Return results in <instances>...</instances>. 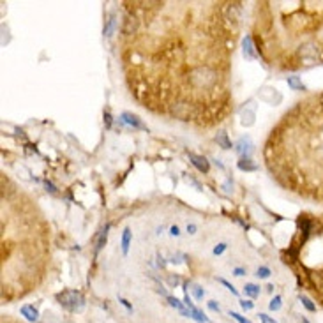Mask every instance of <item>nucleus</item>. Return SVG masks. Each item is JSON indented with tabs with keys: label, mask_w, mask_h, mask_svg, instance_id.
<instances>
[{
	"label": "nucleus",
	"mask_w": 323,
	"mask_h": 323,
	"mask_svg": "<svg viewBox=\"0 0 323 323\" xmlns=\"http://www.w3.org/2000/svg\"><path fill=\"white\" fill-rule=\"evenodd\" d=\"M265 163L286 191L323 205V92L283 115L267 142Z\"/></svg>",
	"instance_id": "f257e3e1"
},
{
	"label": "nucleus",
	"mask_w": 323,
	"mask_h": 323,
	"mask_svg": "<svg viewBox=\"0 0 323 323\" xmlns=\"http://www.w3.org/2000/svg\"><path fill=\"white\" fill-rule=\"evenodd\" d=\"M256 41V51L269 64L297 71L323 64V2H265Z\"/></svg>",
	"instance_id": "f03ea898"
},
{
	"label": "nucleus",
	"mask_w": 323,
	"mask_h": 323,
	"mask_svg": "<svg viewBox=\"0 0 323 323\" xmlns=\"http://www.w3.org/2000/svg\"><path fill=\"white\" fill-rule=\"evenodd\" d=\"M57 300L64 309L71 311V313H80L85 307V299L80 292L76 289H64L57 295Z\"/></svg>",
	"instance_id": "7ed1b4c3"
},
{
	"label": "nucleus",
	"mask_w": 323,
	"mask_h": 323,
	"mask_svg": "<svg viewBox=\"0 0 323 323\" xmlns=\"http://www.w3.org/2000/svg\"><path fill=\"white\" fill-rule=\"evenodd\" d=\"M189 159H191V163L202 173H209L210 166H209V161H207L205 157H202V155H196V154H192V152H189Z\"/></svg>",
	"instance_id": "20e7f679"
},
{
	"label": "nucleus",
	"mask_w": 323,
	"mask_h": 323,
	"mask_svg": "<svg viewBox=\"0 0 323 323\" xmlns=\"http://www.w3.org/2000/svg\"><path fill=\"white\" fill-rule=\"evenodd\" d=\"M122 120L125 122V124H129V125H133V127H136V129H143V131H147V125L143 124L142 120H140L136 115H133V113H129V111H125V113H122Z\"/></svg>",
	"instance_id": "39448f33"
},
{
	"label": "nucleus",
	"mask_w": 323,
	"mask_h": 323,
	"mask_svg": "<svg viewBox=\"0 0 323 323\" xmlns=\"http://www.w3.org/2000/svg\"><path fill=\"white\" fill-rule=\"evenodd\" d=\"M166 300H168V304H170V306H172V307H175V309L177 311H179V313L182 314V316H185V318H191V311H189V309H185V306H184V304H182L180 302V300L179 299H175V297H166Z\"/></svg>",
	"instance_id": "423d86ee"
},
{
	"label": "nucleus",
	"mask_w": 323,
	"mask_h": 323,
	"mask_svg": "<svg viewBox=\"0 0 323 323\" xmlns=\"http://www.w3.org/2000/svg\"><path fill=\"white\" fill-rule=\"evenodd\" d=\"M21 314H23V316L32 323L39 321V311H37L34 306H28V304L27 306H23L21 307Z\"/></svg>",
	"instance_id": "0eeeda50"
},
{
	"label": "nucleus",
	"mask_w": 323,
	"mask_h": 323,
	"mask_svg": "<svg viewBox=\"0 0 323 323\" xmlns=\"http://www.w3.org/2000/svg\"><path fill=\"white\" fill-rule=\"evenodd\" d=\"M237 152H239L242 157H249V154H251V142L249 140H240L239 143H237Z\"/></svg>",
	"instance_id": "6e6552de"
},
{
	"label": "nucleus",
	"mask_w": 323,
	"mask_h": 323,
	"mask_svg": "<svg viewBox=\"0 0 323 323\" xmlns=\"http://www.w3.org/2000/svg\"><path fill=\"white\" fill-rule=\"evenodd\" d=\"M254 50L256 46H252V36H247L246 39H244V55H246L247 58H256Z\"/></svg>",
	"instance_id": "1a4fd4ad"
},
{
	"label": "nucleus",
	"mask_w": 323,
	"mask_h": 323,
	"mask_svg": "<svg viewBox=\"0 0 323 323\" xmlns=\"http://www.w3.org/2000/svg\"><path fill=\"white\" fill-rule=\"evenodd\" d=\"M215 142L217 145H221L224 150H228V148H232V142L228 140V135H226L224 131H219L217 135H215Z\"/></svg>",
	"instance_id": "9d476101"
},
{
	"label": "nucleus",
	"mask_w": 323,
	"mask_h": 323,
	"mask_svg": "<svg viewBox=\"0 0 323 323\" xmlns=\"http://www.w3.org/2000/svg\"><path fill=\"white\" fill-rule=\"evenodd\" d=\"M239 168L242 170V172H254V170H258V166H256L249 157H242L239 161Z\"/></svg>",
	"instance_id": "9b49d317"
},
{
	"label": "nucleus",
	"mask_w": 323,
	"mask_h": 323,
	"mask_svg": "<svg viewBox=\"0 0 323 323\" xmlns=\"http://www.w3.org/2000/svg\"><path fill=\"white\" fill-rule=\"evenodd\" d=\"M129 244H131V230L125 228L124 233H122V251H124V254H127Z\"/></svg>",
	"instance_id": "f8f14e48"
},
{
	"label": "nucleus",
	"mask_w": 323,
	"mask_h": 323,
	"mask_svg": "<svg viewBox=\"0 0 323 323\" xmlns=\"http://www.w3.org/2000/svg\"><path fill=\"white\" fill-rule=\"evenodd\" d=\"M244 293H246V295H249L251 299H256V297H260V286L249 283V284H246V286H244Z\"/></svg>",
	"instance_id": "ddd939ff"
},
{
	"label": "nucleus",
	"mask_w": 323,
	"mask_h": 323,
	"mask_svg": "<svg viewBox=\"0 0 323 323\" xmlns=\"http://www.w3.org/2000/svg\"><path fill=\"white\" fill-rule=\"evenodd\" d=\"M286 81H288V85L292 88H295V90H304V85L300 83V80L297 76H288L286 78Z\"/></svg>",
	"instance_id": "4468645a"
},
{
	"label": "nucleus",
	"mask_w": 323,
	"mask_h": 323,
	"mask_svg": "<svg viewBox=\"0 0 323 323\" xmlns=\"http://www.w3.org/2000/svg\"><path fill=\"white\" fill-rule=\"evenodd\" d=\"M191 292L198 300H202L203 295H205V289H203L202 286H198V284H191Z\"/></svg>",
	"instance_id": "2eb2a0df"
},
{
	"label": "nucleus",
	"mask_w": 323,
	"mask_h": 323,
	"mask_svg": "<svg viewBox=\"0 0 323 323\" xmlns=\"http://www.w3.org/2000/svg\"><path fill=\"white\" fill-rule=\"evenodd\" d=\"M108 228H110V226H106V228L101 232V235H99V240H98V246H95V251H99L103 246H105V242H106V235H108Z\"/></svg>",
	"instance_id": "dca6fc26"
},
{
	"label": "nucleus",
	"mask_w": 323,
	"mask_h": 323,
	"mask_svg": "<svg viewBox=\"0 0 323 323\" xmlns=\"http://www.w3.org/2000/svg\"><path fill=\"white\" fill-rule=\"evenodd\" d=\"M269 307H270V311H279V309H281V297H279V295L274 297V299L270 300Z\"/></svg>",
	"instance_id": "f3484780"
},
{
	"label": "nucleus",
	"mask_w": 323,
	"mask_h": 323,
	"mask_svg": "<svg viewBox=\"0 0 323 323\" xmlns=\"http://www.w3.org/2000/svg\"><path fill=\"white\" fill-rule=\"evenodd\" d=\"M300 300H302V304H304V306H306V309H309V311H316V306H314V304L311 302V300L307 299V297H302V295H300Z\"/></svg>",
	"instance_id": "a211bd4d"
},
{
	"label": "nucleus",
	"mask_w": 323,
	"mask_h": 323,
	"mask_svg": "<svg viewBox=\"0 0 323 323\" xmlns=\"http://www.w3.org/2000/svg\"><path fill=\"white\" fill-rule=\"evenodd\" d=\"M256 276L262 277V279H265V277H269V276H270V270L267 269V267H260V269L256 270Z\"/></svg>",
	"instance_id": "6ab92c4d"
},
{
	"label": "nucleus",
	"mask_w": 323,
	"mask_h": 323,
	"mask_svg": "<svg viewBox=\"0 0 323 323\" xmlns=\"http://www.w3.org/2000/svg\"><path fill=\"white\" fill-rule=\"evenodd\" d=\"M240 307H242L244 311H251L252 307H254V304H252L251 300H240Z\"/></svg>",
	"instance_id": "aec40b11"
},
{
	"label": "nucleus",
	"mask_w": 323,
	"mask_h": 323,
	"mask_svg": "<svg viewBox=\"0 0 323 323\" xmlns=\"http://www.w3.org/2000/svg\"><path fill=\"white\" fill-rule=\"evenodd\" d=\"M207 306H209V309L214 311V313H221V307H219V304L215 302V300H210V302L207 304Z\"/></svg>",
	"instance_id": "412c9836"
},
{
	"label": "nucleus",
	"mask_w": 323,
	"mask_h": 323,
	"mask_svg": "<svg viewBox=\"0 0 323 323\" xmlns=\"http://www.w3.org/2000/svg\"><path fill=\"white\" fill-rule=\"evenodd\" d=\"M219 283H221V284H224V286L228 288L230 292L233 293V295H239V292H237V289L233 288V284H230V283H228V281H226V279H219Z\"/></svg>",
	"instance_id": "4be33fe9"
},
{
	"label": "nucleus",
	"mask_w": 323,
	"mask_h": 323,
	"mask_svg": "<svg viewBox=\"0 0 323 323\" xmlns=\"http://www.w3.org/2000/svg\"><path fill=\"white\" fill-rule=\"evenodd\" d=\"M230 316H233V318H235V320L239 321V323H251L249 320H246V318H244V316H240L239 313H233V311H232V313H230Z\"/></svg>",
	"instance_id": "5701e85b"
},
{
	"label": "nucleus",
	"mask_w": 323,
	"mask_h": 323,
	"mask_svg": "<svg viewBox=\"0 0 323 323\" xmlns=\"http://www.w3.org/2000/svg\"><path fill=\"white\" fill-rule=\"evenodd\" d=\"M226 247H228V246H226V244H219V246H215V247H214V254H215V256L221 254V252L224 251Z\"/></svg>",
	"instance_id": "b1692460"
},
{
	"label": "nucleus",
	"mask_w": 323,
	"mask_h": 323,
	"mask_svg": "<svg viewBox=\"0 0 323 323\" xmlns=\"http://www.w3.org/2000/svg\"><path fill=\"white\" fill-rule=\"evenodd\" d=\"M168 283H170V286H173V288H175L177 284L180 283V279H179V277H177V276H175V277H173V276H170V277H168Z\"/></svg>",
	"instance_id": "393cba45"
},
{
	"label": "nucleus",
	"mask_w": 323,
	"mask_h": 323,
	"mask_svg": "<svg viewBox=\"0 0 323 323\" xmlns=\"http://www.w3.org/2000/svg\"><path fill=\"white\" fill-rule=\"evenodd\" d=\"M260 320H262V323H276L274 318L267 316V314H260Z\"/></svg>",
	"instance_id": "a878e982"
},
{
	"label": "nucleus",
	"mask_w": 323,
	"mask_h": 323,
	"mask_svg": "<svg viewBox=\"0 0 323 323\" xmlns=\"http://www.w3.org/2000/svg\"><path fill=\"white\" fill-rule=\"evenodd\" d=\"M170 233H172L173 237H179V226H172V228H170Z\"/></svg>",
	"instance_id": "bb28decb"
},
{
	"label": "nucleus",
	"mask_w": 323,
	"mask_h": 323,
	"mask_svg": "<svg viewBox=\"0 0 323 323\" xmlns=\"http://www.w3.org/2000/svg\"><path fill=\"white\" fill-rule=\"evenodd\" d=\"M233 272H235V276H244V274H246V270H244V269H235V270H233Z\"/></svg>",
	"instance_id": "cd10ccee"
},
{
	"label": "nucleus",
	"mask_w": 323,
	"mask_h": 323,
	"mask_svg": "<svg viewBox=\"0 0 323 323\" xmlns=\"http://www.w3.org/2000/svg\"><path fill=\"white\" fill-rule=\"evenodd\" d=\"M187 232L191 233V235H195V233H196V226L195 224H189L187 226Z\"/></svg>",
	"instance_id": "c85d7f7f"
}]
</instances>
